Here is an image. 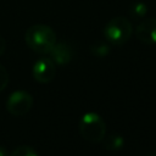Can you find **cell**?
<instances>
[{
  "label": "cell",
  "instance_id": "6da1fadb",
  "mask_svg": "<svg viewBox=\"0 0 156 156\" xmlns=\"http://www.w3.org/2000/svg\"><path fill=\"white\" fill-rule=\"evenodd\" d=\"M24 40L33 51L45 55L49 54L56 44V34L54 29L46 24H34L27 29Z\"/></svg>",
  "mask_w": 156,
  "mask_h": 156
},
{
  "label": "cell",
  "instance_id": "7a4b0ae2",
  "mask_svg": "<svg viewBox=\"0 0 156 156\" xmlns=\"http://www.w3.org/2000/svg\"><path fill=\"white\" fill-rule=\"evenodd\" d=\"M79 133L87 141L100 143L106 135L105 121L95 112H87L79 121Z\"/></svg>",
  "mask_w": 156,
  "mask_h": 156
},
{
  "label": "cell",
  "instance_id": "3957f363",
  "mask_svg": "<svg viewBox=\"0 0 156 156\" xmlns=\"http://www.w3.org/2000/svg\"><path fill=\"white\" fill-rule=\"evenodd\" d=\"M133 32L132 23L122 16L113 17L107 22L104 28V37L105 39L113 45H123L128 41Z\"/></svg>",
  "mask_w": 156,
  "mask_h": 156
},
{
  "label": "cell",
  "instance_id": "277c9868",
  "mask_svg": "<svg viewBox=\"0 0 156 156\" xmlns=\"http://www.w3.org/2000/svg\"><path fill=\"white\" fill-rule=\"evenodd\" d=\"M33 102H34L33 96L29 93L23 90H17L9 96L6 101V110L12 116L21 117L30 111Z\"/></svg>",
  "mask_w": 156,
  "mask_h": 156
},
{
  "label": "cell",
  "instance_id": "5b68a950",
  "mask_svg": "<svg viewBox=\"0 0 156 156\" xmlns=\"http://www.w3.org/2000/svg\"><path fill=\"white\" fill-rule=\"evenodd\" d=\"M33 78L39 83H50L56 74L55 62L49 57H41L33 65Z\"/></svg>",
  "mask_w": 156,
  "mask_h": 156
},
{
  "label": "cell",
  "instance_id": "8992f818",
  "mask_svg": "<svg viewBox=\"0 0 156 156\" xmlns=\"http://www.w3.org/2000/svg\"><path fill=\"white\" fill-rule=\"evenodd\" d=\"M135 35L144 44H156V18L141 21L135 29Z\"/></svg>",
  "mask_w": 156,
  "mask_h": 156
},
{
  "label": "cell",
  "instance_id": "52a82bcc",
  "mask_svg": "<svg viewBox=\"0 0 156 156\" xmlns=\"http://www.w3.org/2000/svg\"><path fill=\"white\" fill-rule=\"evenodd\" d=\"M49 54L50 58L57 65H67L73 57V50L67 43H56Z\"/></svg>",
  "mask_w": 156,
  "mask_h": 156
},
{
  "label": "cell",
  "instance_id": "ba28073f",
  "mask_svg": "<svg viewBox=\"0 0 156 156\" xmlns=\"http://www.w3.org/2000/svg\"><path fill=\"white\" fill-rule=\"evenodd\" d=\"M123 144H124V140H123L122 135H119V134H110L108 136L105 135V138H104L105 149L111 150V151H116V150L122 149Z\"/></svg>",
  "mask_w": 156,
  "mask_h": 156
},
{
  "label": "cell",
  "instance_id": "9c48e42d",
  "mask_svg": "<svg viewBox=\"0 0 156 156\" xmlns=\"http://www.w3.org/2000/svg\"><path fill=\"white\" fill-rule=\"evenodd\" d=\"M129 12L133 17L139 18V17H144L147 12V7L144 2H135L133 5H130L129 7Z\"/></svg>",
  "mask_w": 156,
  "mask_h": 156
},
{
  "label": "cell",
  "instance_id": "30bf717a",
  "mask_svg": "<svg viewBox=\"0 0 156 156\" xmlns=\"http://www.w3.org/2000/svg\"><path fill=\"white\" fill-rule=\"evenodd\" d=\"M10 156H39V155L33 147H30L28 145H22V146L16 147L11 152Z\"/></svg>",
  "mask_w": 156,
  "mask_h": 156
},
{
  "label": "cell",
  "instance_id": "8fae6325",
  "mask_svg": "<svg viewBox=\"0 0 156 156\" xmlns=\"http://www.w3.org/2000/svg\"><path fill=\"white\" fill-rule=\"evenodd\" d=\"M90 49H91V52L95 56H99V57L106 56L108 54V51H110V46L106 43H101V41L100 43H95Z\"/></svg>",
  "mask_w": 156,
  "mask_h": 156
},
{
  "label": "cell",
  "instance_id": "7c38bea8",
  "mask_svg": "<svg viewBox=\"0 0 156 156\" xmlns=\"http://www.w3.org/2000/svg\"><path fill=\"white\" fill-rule=\"evenodd\" d=\"M9 84V73L6 68L0 65V91H2Z\"/></svg>",
  "mask_w": 156,
  "mask_h": 156
},
{
  "label": "cell",
  "instance_id": "4fadbf2b",
  "mask_svg": "<svg viewBox=\"0 0 156 156\" xmlns=\"http://www.w3.org/2000/svg\"><path fill=\"white\" fill-rule=\"evenodd\" d=\"M5 49H6V41H5V39L0 35V56L4 54Z\"/></svg>",
  "mask_w": 156,
  "mask_h": 156
},
{
  "label": "cell",
  "instance_id": "5bb4252c",
  "mask_svg": "<svg viewBox=\"0 0 156 156\" xmlns=\"http://www.w3.org/2000/svg\"><path fill=\"white\" fill-rule=\"evenodd\" d=\"M0 156H10L9 152H7V150L2 145H0Z\"/></svg>",
  "mask_w": 156,
  "mask_h": 156
},
{
  "label": "cell",
  "instance_id": "9a60e30c",
  "mask_svg": "<svg viewBox=\"0 0 156 156\" xmlns=\"http://www.w3.org/2000/svg\"><path fill=\"white\" fill-rule=\"evenodd\" d=\"M147 156H156V152H151V154H149Z\"/></svg>",
  "mask_w": 156,
  "mask_h": 156
}]
</instances>
